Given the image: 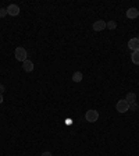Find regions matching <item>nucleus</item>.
I'll return each instance as SVG.
<instances>
[{"mask_svg": "<svg viewBox=\"0 0 139 156\" xmlns=\"http://www.w3.org/2000/svg\"><path fill=\"white\" fill-rule=\"evenodd\" d=\"M131 60H132V63H134V64L139 66V50H136V52H132Z\"/></svg>", "mask_w": 139, "mask_h": 156, "instance_id": "9d476101", "label": "nucleus"}, {"mask_svg": "<svg viewBox=\"0 0 139 156\" xmlns=\"http://www.w3.org/2000/svg\"><path fill=\"white\" fill-rule=\"evenodd\" d=\"M129 110H132V112H136V110H138V102L129 104Z\"/></svg>", "mask_w": 139, "mask_h": 156, "instance_id": "ddd939ff", "label": "nucleus"}, {"mask_svg": "<svg viewBox=\"0 0 139 156\" xmlns=\"http://www.w3.org/2000/svg\"><path fill=\"white\" fill-rule=\"evenodd\" d=\"M138 85H139V82H138Z\"/></svg>", "mask_w": 139, "mask_h": 156, "instance_id": "a211bd4d", "label": "nucleus"}, {"mask_svg": "<svg viewBox=\"0 0 139 156\" xmlns=\"http://www.w3.org/2000/svg\"><path fill=\"white\" fill-rule=\"evenodd\" d=\"M138 16H139L138 8L131 7V8H128V10H127V18H129V20H134V18H138Z\"/></svg>", "mask_w": 139, "mask_h": 156, "instance_id": "0eeeda50", "label": "nucleus"}, {"mask_svg": "<svg viewBox=\"0 0 139 156\" xmlns=\"http://www.w3.org/2000/svg\"><path fill=\"white\" fill-rule=\"evenodd\" d=\"M3 92H4V87H3V85H0V93L3 95Z\"/></svg>", "mask_w": 139, "mask_h": 156, "instance_id": "dca6fc26", "label": "nucleus"}, {"mask_svg": "<svg viewBox=\"0 0 139 156\" xmlns=\"http://www.w3.org/2000/svg\"><path fill=\"white\" fill-rule=\"evenodd\" d=\"M7 14L8 16H13V17H16L20 14V7L17 6V4H10L7 7Z\"/></svg>", "mask_w": 139, "mask_h": 156, "instance_id": "20e7f679", "label": "nucleus"}, {"mask_svg": "<svg viewBox=\"0 0 139 156\" xmlns=\"http://www.w3.org/2000/svg\"><path fill=\"white\" fill-rule=\"evenodd\" d=\"M106 28L113 31V29L117 28V22H115V21H107V22H106Z\"/></svg>", "mask_w": 139, "mask_h": 156, "instance_id": "f8f14e48", "label": "nucleus"}, {"mask_svg": "<svg viewBox=\"0 0 139 156\" xmlns=\"http://www.w3.org/2000/svg\"><path fill=\"white\" fill-rule=\"evenodd\" d=\"M22 68H24V71H27V72H31L32 70H33V63H32L31 60H25L24 61V64H22Z\"/></svg>", "mask_w": 139, "mask_h": 156, "instance_id": "6e6552de", "label": "nucleus"}, {"mask_svg": "<svg viewBox=\"0 0 139 156\" xmlns=\"http://www.w3.org/2000/svg\"><path fill=\"white\" fill-rule=\"evenodd\" d=\"M85 119H86L89 123H95V121H97V119H99V113L96 112V110H93V109H91V110L86 112Z\"/></svg>", "mask_w": 139, "mask_h": 156, "instance_id": "7ed1b4c3", "label": "nucleus"}, {"mask_svg": "<svg viewBox=\"0 0 139 156\" xmlns=\"http://www.w3.org/2000/svg\"><path fill=\"white\" fill-rule=\"evenodd\" d=\"M82 78H83V75H82V72L81 71L74 72V75H72V81H74V82H81Z\"/></svg>", "mask_w": 139, "mask_h": 156, "instance_id": "9b49d317", "label": "nucleus"}, {"mask_svg": "<svg viewBox=\"0 0 139 156\" xmlns=\"http://www.w3.org/2000/svg\"><path fill=\"white\" fill-rule=\"evenodd\" d=\"M40 156H52V153H50V152H43Z\"/></svg>", "mask_w": 139, "mask_h": 156, "instance_id": "2eb2a0df", "label": "nucleus"}, {"mask_svg": "<svg viewBox=\"0 0 139 156\" xmlns=\"http://www.w3.org/2000/svg\"><path fill=\"white\" fill-rule=\"evenodd\" d=\"M128 48L131 49L132 52L139 50V38H132V39H129V42H128Z\"/></svg>", "mask_w": 139, "mask_h": 156, "instance_id": "39448f33", "label": "nucleus"}, {"mask_svg": "<svg viewBox=\"0 0 139 156\" xmlns=\"http://www.w3.org/2000/svg\"><path fill=\"white\" fill-rule=\"evenodd\" d=\"M115 109H117V112L118 113H125L129 110V103H128L125 99H121L117 102V106H115Z\"/></svg>", "mask_w": 139, "mask_h": 156, "instance_id": "f257e3e1", "label": "nucleus"}, {"mask_svg": "<svg viewBox=\"0 0 139 156\" xmlns=\"http://www.w3.org/2000/svg\"><path fill=\"white\" fill-rule=\"evenodd\" d=\"M106 28V21L103 20H97L96 22H93V31L99 32V31H103Z\"/></svg>", "mask_w": 139, "mask_h": 156, "instance_id": "423d86ee", "label": "nucleus"}, {"mask_svg": "<svg viewBox=\"0 0 139 156\" xmlns=\"http://www.w3.org/2000/svg\"><path fill=\"white\" fill-rule=\"evenodd\" d=\"M0 103H3V95L0 93Z\"/></svg>", "mask_w": 139, "mask_h": 156, "instance_id": "f3484780", "label": "nucleus"}, {"mask_svg": "<svg viewBox=\"0 0 139 156\" xmlns=\"http://www.w3.org/2000/svg\"><path fill=\"white\" fill-rule=\"evenodd\" d=\"M125 100H127L129 104H131V103H135V102H136V95H135L134 92H128L127 96H125Z\"/></svg>", "mask_w": 139, "mask_h": 156, "instance_id": "1a4fd4ad", "label": "nucleus"}, {"mask_svg": "<svg viewBox=\"0 0 139 156\" xmlns=\"http://www.w3.org/2000/svg\"><path fill=\"white\" fill-rule=\"evenodd\" d=\"M14 56H16L17 60H20L24 63V61L27 60V50H25V48H17L16 52H14Z\"/></svg>", "mask_w": 139, "mask_h": 156, "instance_id": "f03ea898", "label": "nucleus"}, {"mask_svg": "<svg viewBox=\"0 0 139 156\" xmlns=\"http://www.w3.org/2000/svg\"><path fill=\"white\" fill-rule=\"evenodd\" d=\"M7 16V8H0V18Z\"/></svg>", "mask_w": 139, "mask_h": 156, "instance_id": "4468645a", "label": "nucleus"}]
</instances>
